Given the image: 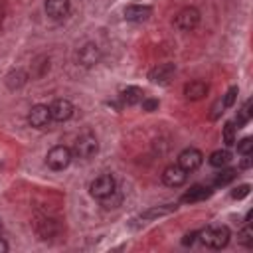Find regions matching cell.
Wrapping results in <instances>:
<instances>
[{"label":"cell","instance_id":"obj_5","mask_svg":"<svg viewBox=\"0 0 253 253\" xmlns=\"http://www.w3.org/2000/svg\"><path fill=\"white\" fill-rule=\"evenodd\" d=\"M200 24V10L194 8V6H188V8H182L176 18H174V26L182 32H192L196 26Z\"/></svg>","mask_w":253,"mask_h":253},{"label":"cell","instance_id":"obj_22","mask_svg":"<svg viewBox=\"0 0 253 253\" xmlns=\"http://www.w3.org/2000/svg\"><path fill=\"white\" fill-rule=\"evenodd\" d=\"M235 176H237V170H233V168H221L219 170V174L213 178V184L215 186H227L229 182H233L235 180Z\"/></svg>","mask_w":253,"mask_h":253},{"label":"cell","instance_id":"obj_31","mask_svg":"<svg viewBox=\"0 0 253 253\" xmlns=\"http://www.w3.org/2000/svg\"><path fill=\"white\" fill-rule=\"evenodd\" d=\"M211 111H213V113H211V119H217V117L223 113V105H221V99H219V101L213 105V109H211Z\"/></svg>","mask_w":253,"mask_h":253},{"label":"cell","instance_id":"obj_10","mask_svg":"<svg viewBox=\"0 0 253 253\" xmlns=\"http://www.w3.org/2000/svg\"><path fill=\"white\" fill-rule=\"evenodd\" d=\"M73 103L69 99H55L51 105H49V115H51V121H57V123H63L67 119H71L73 115Z\"/></svg>","mask_w":253,"mask_h":253},{"label":"cell","instance_id":"obj_19","mask_svg":"<svg viewBox=\"0 0 253 253\" xmlns=\"http://www.w3.org/2000/svg\"><path fill=\"white\" fill-rule=\"evenodd\" d=\"M176 210V204H166V206H156V208H150V210H144L140 213L142 219H154V217H160V215H168Z\"/></svg>","mask_w":253,"mask_h":253},{"label":"cell","instance_id":"obj_32","mask_svg":"<svg viewBox=\"0 0 253 253\" xmlns=\"http://www.w3.org/2000/svg\"><path fill=\"white\" fill-rule=\"evenodd\" d=\"M196 237H198V231H192V233H188V235H184V239H182V243H184V245H192V243L196 241Z\"/></svg>","mask_w":253,"mask_h":253},{"label":"cell","instance_id":"obj_21","mask_svg":"<svg viewBox=\"0 0 253 253\" xmlns=\"http://www.w3.org/2000/svg\"><path fill=\"white\" fill-rule=\"evenodd\" d=\"M231 162V154H229V150H213L211 154H210V164L213 166V168H223V166H227Z\"/></svg>","mask_w":253,"mask_h":253},{"label":"cell","instance_id":"obj_6","mask_svg":"<svg viewBox=\"0 0 253 253\" xmlns=\"http://www.w3.org/2000/svg\"><path fill=\"white\" fill-rule=\"evenodd\" d=\"M99 61H101V49H99L97 43L87 42L85 45L79 47V51H77V63L79 65H83V67H95Z\"/></svg>","mask_w":253,"mask_h":253},{"label":"cell","instance_id":"obj_11","mask_svg":"<svg viewBox=\"0 0 253 253\" xmlns=\"http://www.w3.org/2000/svg\"><path fill=\"white\" fill-rule=\"evenodd\" d=\"M49 121H51V115L47 105H34L28 113V123L34 128H43L49 125Z\"/></svg>","mask_w":253,"mask_h":253},{"label":"cell","instance_id":"obj_7","mask_svg":"<svg viewBox=\"0 0 253 253\" xmlns=\"http://www.w3.org/2000/svg\"><path fill=\"white\" fill-rule=\"evenodd\" d=\"M202 160H204V154L198 150V148H184L180 154H178V166L184 168L186 172H194L202 166Z\"/></svg>","mask_w":253,"mask_h":253},{"label":"cell","instance_id":"obj_30","mask_svg":"<svg viewBox=\"0 0 253 253\" xmlns=\"http://www.w3.org/2000/svg\"><path fill=\"white\" fill-rule=\"evenodd\" d=\"M243 158L239 160V168H243V170H247V168H251L253 166V154L249 152V154H241Z\"/></svg>","mask_w":253,"mask_h":253},{"label":"cell","instance_id":"obj_23","mask_svg":"<svg viewBox=\"0 0 253 253\" xmlns=\"http://www.w3.org/2000/svg\"><path fill=\"white\" fill-rule=\"evenodd\" d=\"M221 136H223L225 146H233V144H235V125H233V123H225Z\"/></svg>","mask_w":253,"mask_h":253},{"label":"cell","instance_id":"obj_3","mask_svg":"<svg viewBox=\"0 0 253 253\" xmlns=\"http://www.w3.org/2000/svg\"><path fill=\"white\" fill-rule=\"evenodd\" d=\"M89 192H91V196H93L95 200H105V198H109L113 192H117V182H115V178H113L111 174H101V176H97V178L91 182Z\"/></svg>","mask_w":253,"mask_h":253},{"label":"cell","instance_id":"obj_25","mask_svg":"<svg viewBox=\"0 0 253 253\" xmlns=\"http://www.w3.org/2000/svg\"><path fill=\"white\" fill-rule=\"evenodd\" d=\"M34 67H38V71H34V77H42L47 69H49V59L45 55H40L36 61H34Z\"/></svg>","mask_w":253,"mask_h":253},{"label":"cell","instance_id":"obj_13","mask_svg":"<svg viewBox=\"0 0 253 253\" xmlns=\"http://www.w3.org/2000/svg\"><path fill=\"white\" fill-rule=\"evenodd\" d=\"M36 233L40 235V239H51L59 233V223L51 217H38L36 221Z\"/></svg>","mask_w":253,"mask_h":253},{"label":"cell","instance_id":"obj_2","mask_svg":"<svg viewBox=\"0 0 253 253\" xmlns=\"http://www.w3.org/2000/svg\"><path fill=\"white\" fill-rule=\"evenodd\" d=\"M99 150V142H97V136L91 134V132H83L77 136L75 144H73V156L81 158V160H87L91 156H95Z\"/></svg>","mask_w":253,"mask_h":253},{"label":"cell","instance_id":"obj_9","mask_svg":"<svg viewBox=\"0 0 253 253\" xmlns=\"http://www.w3.org/2000/svg\"><path fill=\"white\" fill-rule=\"evenodd\" d=\"M174 73H176V65L174 63H160V65H156V67H152L148 71V79L152 83H156V85H168L170 79L174 77Z\"/></svg>","mask_w":253,"mask_h":253},{"label":"cell","instance_id":"obj_35","mask_svg":"<svg viewBox=\"0 0 253 253\" xmlns=\"http://www.w3.org/2000/svg\"><path fill=\"white\" fill-rule=\"evenodd\" d=\"M2 229H4V227H2V221H0V235H2Z\"/></svg>","mask_w":253,"mask_h":253},{"label":"cell","instance_id":"obj_17","mask_svg":"<svg viewBox=\"0 0 253 253\" xmlns=\"http://www.w3.org/2000/svg\"><path fill=\"white\" fill-rule=\"evenodd\" d=\"M6 87L10 89V91H16V89H20V87H24L26 85V81H28V73L24 71V69H14V71H10L8 75H6Z\"/></svg>","mask_w":253,"mask_h":253},{"label":"cell","instance_id":"obj_33","mask_svg":"<svg viewBox=\"0 0 253 253\" xmlns=\"http://www.w3.org/2000/svg\"><path fill=\"white\" fill-rule=\"evenodd\" d=\"M4 16H6V2H4V0H0V24H2Z\"/></svg>","mask_w":253,"mask_h":253},{"label":"cell","instance_id":"obj_29","mask_svg":"<svg viewBox=\"0 0 253 253\" xmlns=\"http://www.w3.org/2000/svg\"><path fill=\"white\" fill-rule=\"evenodd\" d=\"M140 105H142V111L152 113V111H156V109H158V99H150V97H146V99H142V101H140Z\"/></svg>","mask_w":253,"mask_h":253},{"label":"cell","instance_id":"obj_16","mask_svg":"<svg viewBox=\"0 0 253 253\" xmlns=\"http://www.w3.org/2000/svg\"><path fill=\"white\" fill-rule=\"evenodd\" d=\"M210 194H211V190H210L208 186H200V184H196V186H192V188L182 196V202H184V204H194V202L206 200Z\"/></svg>","mask_w":253,"mask_h":253},{"label":"cell","instance_id":"obj_20","mask_svg":"<svg viewBox=\"0 0 253 253\" xmlns=\"http://www.w3.org/2000/svg\"><path fill=\"white\" fill-rule=\"evenodd\" d=\"M251 107H253V103H251V99H247L245 103H243V107L237 111V117H235V128H241V126H245L249 121H251V115H253V111H251Z\"/></svg>","mask_w":253,"mask_h":253},{"label":"cell","instance_id":"obj_12","mask_svg":"<svg viewBox=\"0 0 253 253\" xmlns=\"http://www.w3.org/2000/svg\"><path fill=\"white\" fill-rule=\"evenodd\" d=\"M43 8L51 20H63L69 16L71 4H69V0H45Z\"/></svg>","mask_w":253,"mask_h":253},{"label":"cell","instance_id":"obj_28","mask_svg":"<svg viewBox=\"0 0 253 253\" xmlns=\"http://www.w3.org/2000/svg\"><path fill=\"white\" fill-rule=\"evenodd\" d=\"M249 192H251V186H249V184H241V186H237V188L231 192V198H233V200H243L245 196H249Z\"/></svg>","mask_w":253,"mask_h":253},{"label":"cell","instance_id":"obj_1","mask_svg":"<svg viewBox=\"0 0 253 253\" xmlns=\"http://www.w3.org/2000/svg\"><path fill=\"white\" fill-rule=\"evenodd\" d=\"M198 235H200L202 243L210 249H223L229 243V237H231V233L225 225H210L204 231H200Z\"/></svg>","mask_w":253,"mask_h":253},{"label":"cell","instance_id":"obj_15","mask_svg":"<svg viewBox=\"0 0 253 253\" xmlns=\"http://www.w3.org/2000/svg\"><path fill=\"white\" fill-rule=\"evenodd\" d=\"M206 95H208V83H204V81H200V79L190 81V83H186V87H184V97H186L188 101H200V99H204Z\"/></svg>","mask_w":253,"mask_h":253},{"label":"cell","instance_id":"obj_26","mask_svg":"<svg viewBox=\"0 0 253 253\" xmlns=\"http://www.w3.org/2000/svg\"><path fill=\"white\" fill-rule=\"evenodd\" d=\"M237 93H239V89H237V87H229V89H227V93H225V95H223V99H221L223 109L233 107V103H235V99H237Z\"/></svg>","mask_w":253,"mask_h":253},{"label":"cell","instance_id":"obj_14","mask_svg":"<svg viewBox=\"0 0 253 253\" xmlns=\"http://www.w3.org/2000/svg\"><path fill=\"white\" fill-rule=\"evenodd\" d=\"M152 14V8L150 6H142V4H132V6H126L125 8V18L128 22H146Z\"/></svg>","mask_w":253,"mask_h":253},{"label":"cell","instance_id":"obj_18","mask_svg":"<svg viewBox=\"0 0 253 253\" xmlns=\"http://www.w3.org/2000/svg\"><path fill=\"white\" fill-rule=\"evenodd\" d=\"M142 95H144V93H142V89H140V87L130 85V87L123 89V93H121V101H123L125 105H136V103H140V101L144 99Z\"/></svg>","mask_w":253,"mask_h":253},{"label":"cell","instance_id":"obj_24","mask_svg":"<svg viewBox=\"0 0 253 253\" xmlns=\"http://www.w3.org/2000/svg\"><path fill=\"white\" fill-rule=\"evenodd\" d=\"M237 241H239L241 245H245V247H251V243H253V229L249 227V223L237 233Z\"/></svg>","mask_w":253,"mask_h":253},{"label":"cell","instance_id":"obj_27","mask_svg":"<svg viewBox=\"0 0 253 253\" xmlns=\"http://www.w3.org/2000/svg\"><path fill=\"white\" fill-rule=\"evenodd\" d=\"M237 152H239V154H249V152H253V138H251V136L241 138V140L237 142Z\"/></svg>","mask_w":253,"mask_h":253},{"label":"cell","instance_id":"obj_8","mask_svg":"<svg viewBox=\"0 0 253 253\" xmlns=\"http://www.w3.org/2000/svg\"><path fill=\"white\" fill-rule=\"evenodd\" d=\"M186 180H188V172L184 168H180L178 164H170L162 172V182L168 188H178V186L186 184Z\"/></svg>","mask_w":253,"mask_h":253},{"label":"cell","instance_id":"obj_34","mask_svg":"<svg viewBox=\"0 0 253 253\" xmlns=\"http://www.w3.org/2000/svg\"><path fill=\"white\" fill-rule=\"evenodd\" d=\"M6 251H8V243L0 237V253H6Z\"/></svg>","mask_w":253,"mask_h":253},{"label":"cell","instance_id":"obj_4","mask_svg":"<svg viewBox=\"0 0 253 253\" xmlns=\"http://www.w3.org/2000/svg\"><path fill=\"white\" fill-rule=\"evenodd\" d=\"M71 158H73L71 148H67V146H63V144H57V146H53V148L47 152L45 162H47V166H49L51 170H65V168L69 166Z\"/></svg>","mask_w":253,"mask_h":253}]
</instances>
